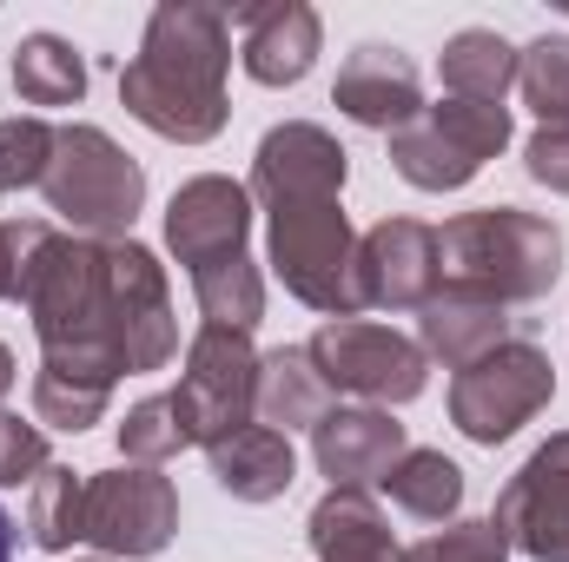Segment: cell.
<instances>
[{"mask_svg": "<svg viewBox=\"0 0 569 562\" xmlns=\"http://www.w3.org/2000/svg\"><path fill=\"white\" fill-rule=\"evenodd\" d=\"M226 73H232V20L206 0H159L140 33V53L120 67V107L159 140L206 145L232 120Z\"/></svg>", "mask_w": 569, "mask_h": 562, "instance_id": "cell-1", "label": "cell"}, {"mask_svg": "<svg viewBox=\"0 0 569 562\" xmlns=\"http://www.w3.org/2000/svg\"><path fill=\"white\" fill-rule=\"evenodd\" d=\"M20 304H27L33 338H40V371H67L87 384L127 378V358L113 338V245L53 232Z\"/></svg>", "mask_w": 569, "mask_h": 562, "instance_id": "cell-2", "label": "cell"}, {"mask_svg": "<svg viewBox=\"0 0 569 562\" xmlns=\"http://www.w3.org/2000/svg\"><path fill=\"white\" fill-rule=\"evenodd\" d=\"M437 265L457 291L497 304H537L563 279V225L523 205H477L437 225Z\"/></svg>", "mask_w": 569, "mask_h": 562, "instance_id": "cell-3", "label": "cell"}, {"mask_svg": "<svg viewBox=\"0 0 569 562\" xmlns=\"http://www.w3.org/2000/svg\"><path fill=\"white\" fill-rule=\"evenodd\" d=\"M47 192V212L73 232V239H133V219L146 205V165L113 140L107 127H60L53 133V165L40 179Z\"/></svg>", "mask_w": 569, "mask_h": 562, "instance_id": "cell-4", "label": "cell"}, {"mask_svg": "<svg viewBox=\"0 0 569 562\" xmlns=\"http://www.w3.org/2000/svg\"><path fill=\"white\" fill-rule=\"evenodd\" d=\"M266 259L279 284L325 311V318H358V232L345 219V192H305L266 205Z\"/></svg>", "mask_w": 569, "mask_h": 562, "instance_id": "cell-5", "label": "cell"}, {"mask_svg": "<svg viewBox=\"0 0 569 562\" xmlns=\"http://www.w3.org/2000/svg\"><path fill=\"white\" fill-rule=\"evenodd\" d=\"M510 145V107H477V100H437L411 127L391 133V172L418 192H457L470 185L497 152Z\"/></svg>", "mask_w": 569, "mask_h": 562, "instance_id": "cell-6", "label": "cell"}, {"mask_svg": "<svg viewBox=\"0 0 569 562\" xmlns=\"http://www.w3.org/2000/svg\"><path fill=\"white\" fill-rule=\"evenodd\" d=\"M557 398V364L543 344L530 338H503L497 351H483L477 364H463L450 378V423L470 443H510L523 423Z\"/></svg>", "mask_w": 569, "mask_h": 562, "instance_id": "cell-7", "label": "cell"}, {"mask_svg": "<svg viewBox=\"0 0 569 562\" xmlns=\"http://www.w3.org/2000/svg\"><path fill=\"white\" fill-rule=\"evenodd\" d=\"M305 351H311V364H318V378L331 391H351V398H365L378 411L425 398L430 384L425 344L391 331V324H371V318H325Z\"/></svg>", "mask_w": 569, "mask_h": 562, "instance_id": "cell-8", "label": "cell"}, {"mask_svg": "<svg viewBox=\"0 0 569 562\" xmlns=\"http://www.w3.org/2000/svg\"><path fill=\"white\" fill-rule=\"evenodd\" d=\"M172 404H179L186 436L199 450H212L232 430H246L252 423V404H259V351H252V331L199 324L192 344H186V371H179Z\"/></svg>", "mask_w": 569, "mask_h": 562, "instance_id": "cell-9", "label": "cell"}, {"mask_svg": "<svg viewBox=\"0 0 569 562\" xmlns=\"http://www.w3.org/2000/svg\"><path fill=\"white\" fill-rule=\"evenodd\" d=\"M179 530V490L146 470V463H120V470H93L87 476V543L107 562H146L159 556Z\"/></svg>", "mask_w": 569, "mask_h": 562, "instance_id": "cell-10", "label": "cell"}, {"mask_svg": "<svg viewBox=\"0 0 569 562\" xmlns=\"http://www.w3.org/2000/svg\"><path fill=\"white\" fill-rule=\"evenodd\" d=\"M490 523L530 562H569V430L530 450V463L497 490Z\"/></svg>", "mask_w": 569, "mask_h": 562, "instance_id": "cell-11", "label": "cell"}, {"mask_svg": "<svg viewBox=\"0 0 569 562\" xmlns=\"http://www.w3.org/2000/svg\"><path fill=\"white\" fill-rule=\"evenodd\" d=\"M113 338H120L127 378L166 371L172 351H179L172 284H166V265L146 252L140 239H113Z\"/></svg>", "mask_w": 569, "mask_h": 562, "instance_id": "cell-12", "label": "cell"}, {"mask_svg": "<svg viewBox=\"0 0 569 562\" xmlns=\"http://www.w3.org/2000/svg\"><path fill=\"white\" fill-rule=\"evenodd\" d=\"M443 291L437 225L425 219H378L358 239V304L371 311H425Z\"/></svg>", "mask_w": 569, "mask_h": 562, "instance_id": "cell-13", "label": "cell"}, {"mask_svg": "<svg viewBox=\"0 0 569 562\" xmlns=\"http://www.w3.org/2000/svg\"><path fill=\"white\" fill-rule=\"evenodd\" d=\"M331 107L351 120V127H371V133H398L425 113V80H418V60L391 40H358L331 80Z\"/></svg>", "mask_w": 569, "mask_h": 562, "instance_id": "cell-14", "label": "cell"}, {"mask_svg": "<svg viewBox=\"0 0 569 562\" xmlns=\"http://www.w3.org/2000/svg\"><path fill=\"white\" fill-rule=\"evenodd\" d=\"M166 245L186 272H199L212 259H232V252H252V192L226 172L186 179L166 205Z\"/></svg>", "mask_w": 569, "mask_h": 562, "instance_id": "cell-15", "label": "cell"}, {"mask_svg": "<svg viewBox=\"0 0 569 562\" xmlns=\"http://www.w3.org/2000/svg\"><path fill=\"white\" fill-rule=\"evenodd\" d=\"M411 450L405 423L378 404H331L325 423L311 430V463L331 490H371L391 476V463Z\"/></svg>", "mask_w": 569, "mask_h": 562, "instance_id": "cell-16", "label": "cell"}, {"mask_svg": "<svg viewBox=\"0 0 569 562\" xmlns=\"http://www.w3.org/2000/svg\"><path fill=\"white\" fill-rule=\"evenodd\" d=\"M351 179V152L338 145V133H325L318 120H284L272 127L259 152H252V205L272 199H305V192H345Z\"/></svg>", "mask_w": 569, "mask_h": 562, "instance_id": "cell-17", "label": "cell"}, {"mask_svg": "<svg viewBox=\"0 0 569 562\" xmlns=\"http://www.w3.org/2000/svg\"><path fill=\"white\" fill-rule=\"evenodd\" d=\"M246 40H239V60L259 87H298L311 67H318V47H325V20L318 7L305 0H272V7H232L226 13Z\"/></svg>", "mask_w": 569, "mask_h": 562, "instance_id": "cell-18", "label": "cell"}, {"mask_svg": "<svg viewBox=\"0 0 569 562\" xmlns=\"http://www.w3.org/2000/svg\"><path fill=\"white\" fill-rule=\"evenodd\" d=\"M503 338H510V304L477 298V291H457V284H443L425 311H418V344H425L430 364H443V371L477 364Z\"/></svg>", "mask_w": 569, "mask_h": 562, "instance_id": "cell-19", "label": "cell"}, {"mask_svg": "<svg viewBox=\"0 0 569 562\" xmlns=\"http://www.w3.org/2000/svg\"><path fill=\"white\" fill-rule=\"evenodd\" d=\"M212 463V483L232 496V503H279L298 476V456H291V436L272 430V423H246L232 430L226 443L206 450Z\"/></svg>", "mask_w": 569, "mask_h": 562, "instance_id": "cell-20", "label": "cell"}, {"mask_svg": "<svg viewBox=\"0 0 569 562\" xmlns=\"http://www.w3.org/2000/svg\"><path fill=\"white\" fill-rule=\"evenodd\" d=\"M305 536H311L318 562H405L371 490H325L318 510L305 516Z\"/></svg>", "mask_w": 569, "mask_h": 562, "instance_id": "cell-21", "label": "cell"}, {"mask_svg": "<svg viewBox=\"0 0 569 562\" xmlns=\"http://www.w3.org/2000/svg\"><path fill=\"white\" fill-rule=\"evenodd\" d=\"M325 411H331V384L318 378L305 344H279V351L259 358V404H252L259 423L291 436V430H318Z\"/></svg>", "mask_w": 569, "mask_h": 562, "instance_id": "cell-22", "label": "cell"}, {"mask_svg": "<svg viewBox=\"0 0 569 562\" xmlns=\"http://www.w3.org/2000/svg\"><path fill=\"white\" fill-rule=\"evenodd\" d=\"M437 80L450 100H477V107H503V93L517 87V47L497 27H463L443 40L437 53Z\"/></svg>", "mask_w": 569, "mask_h": 562, "instance_id": "cell-23", "label": "cell"}, {"mask_svg": "<svg viewBox=\"0 0 569 562\" xmlns=\"http://www.w3.org/2000/svg\"><path fill=\"white\" fill-rule=\"evenodd\" d=\"M13 93L27 107H80L87 100V60L60 33H27L13 53Z\"/></svg>", "mask_w": 569, "mask_h": 562, "instance_id": "cell-24", "label": "cell"}, {"mask_svg": "<svg viewBox=\"0 0 569 562\" xmlns=\"http://www.w3.org/2000/svg\"><path fill=\"white\" fill-rule=\"evenodd\" d=\"M27 536H33V550H47V556H67L73 543H87V476H80L73 463H47V470L33 476Z\"/></svg>", "mask_w": 569, "mask_h": 562, "instance_id": "cell-25", "label": "cell"}, {"mask_svg": "<svg viewBox=\"0 0 569 562\" xmlns=\"http://www.w3.org/2000/svg\"><path fill=\"white\" fill-rule=\"evenodd\" d=\"M186 279H192V298H199L206 324L252 331V324L266 318V272H259V259H252V252L212 259V265H199V272H186Z\"/></svg>", "mask_w": 569, "mask_h": 562, "instance_id": "cell-26", "label": "cell"}, {"mask_svg": "<svg viewBox=\"0 0 569 562\" xmlns=\"http://www.w3.org/2000/svg\"><path fill=\"white\" fill-rule=\"evenodd\" d=\"M385 490H391V503H398L405 516H418V523H457V510H463V470H457L443 450H405V456L391 463Z\"/></svg>", "mask_w": 569, "mask_h": 562, "instance_id": "cell-27", "label": "cell"}, {"mask_svg": "<svg viewBox=\"0 0 569 562\" xmlns=\"http://www.w3.org/2000/svg\"><path fill=\"white\" fill-rule=\"evenodd\" d=\"M517 93L537 113V127H569V33L517 47Z\"/></svg>", "mask_w": 569, "mask_h": 562, "instance_id": "cell-28", "label": "cell"}, {"mask_svg": "<svg viewBox=\"0 0 569 562\" xmlns=\"http://www.w3.org/2000/svg\"><path fill=\"white\" fill-rule=\"evenodd\" d=\"M113 404V384H87V378H67V371H33V423L40 430H93Z\"/></svg>", "mask_w": 569, "mask_h": 562, "instance_id": "cell-29", "label": "cell"}, {"mask_svg": "<svg viewBox=\"0 0 569 562\" xmlns=\"http://www.w3.org/2000/svg\"><path fill=\"white\" fill-rule=\"evenodd\" d=\"M186 443H192V436H186V418H179L172 391H166V398H140V404L120 418V456H127V463L159 470V463H172Z\"/></svg>", "mask_w": 569, "mask_h": 562, "instance_id": "cell-30", "label": "cell"}, {"mask_svg": "<svg viewBox=\"0 0 569 562\" xmlns=\"http://www.w3.org/2000/svg\"><path fill=\"white\" fill-rule=\"evenodd\" d=\"M53 133H60V127H47L40 113L0 120V192H27V185L47 179V165H53Z\"/></svg>", "mask_w": 569, "mask_h": 562, "instance_id": "cell-31", "label": "cell"}, {"mask_svg": "<svg viewBox=\"0 0 569 562\" xmlns=\"http://www.w3.org/2000/svg\"><path fill=\"white\" fill-rule=\"evenodd\" d=\"M405 562H510V536L490 516H457V523L430 530L425 543H411Z\"/></svg>", "mask_w": 569, "mask_h": 562, "instance_id": "cell-32", "label": "cell"}, {"mask_svg": "<svg viewBox=\"0 0 569 562\" xmlns=\"http://www.w3.org/2000/svg\"><path fill=\"white\" fill-rule=\"evenodd\" d=\"M47 245H53V225L47 219H0V298L7 304L27 298V284L40 272Z\"/></svg>", "mask_w": 569, "mask_h": 562, "instance_id": "cell-33", "label": "cell"}, {"mask_svg": "<svg viewBox=\"0 0 569 562\" xmlns=\"http://www.w3.org/2000/svg\"><path fill=\"white\" fill-rule=\"evenodd\" d=\"M53 456H47V430L33 418H13L7 404H0V483H33L40 470H47Z\"/></svg>", "mask_w": 569, "mask_h": 562, "instance_id": "cell-34", "label": "cell"}, {"mask_svg": "<svg viewBox=\"0 0 569 562\" xmlns=\"http://www.w3.org/2000/svg\"><path fill=\"white\" fill-rule=\"evenodd\" d=\"M523 172L550 192H569V127H537L523 145Z\"/></svg>", "mask_w": 569, "mask_h": 562, "instance_id": "cell-35", "label": "cell"}, {"mask_svg": "<svg viewBox=\"0 0 569 562\" xmlns=\"http://www.w3.org/2000/svg\"><path fill=\"white\" fill-rule=\"evenodd\" d=\"M13 378H20V364H13V351L0 344V404H7V391H13Z\"/></svg>", "mask_w": 569, "mask_h": 562, "instance_id": "cell-36", "label": "cell"}, {"mask_svg": "<svg viewBox=\"0 0 569 562\" xmlns=\"http://www.w3.org/2000/svg\"><path fill=\"white\" fill-rule=\"evenodd\" d=\"M0 562H13V516L0 510Z\"/></svg>", "mask_w": 569, "mask_h": 562, "instance_id": "cell-37", "label": "cell"}, {"mask_svg": "<svg viewBox=\"0 0 569 562\" xmlns=\"http://www.w3.org/2000/svg\"><path fill=\"white\" fill-rule=\"evenodd\" d=\"M93 562H107V556H93Z\"/></svg>", "mask_w": 569, "mask_h": 562, "instance_id": "cell-38", "label": "cell"}]
</instances>
